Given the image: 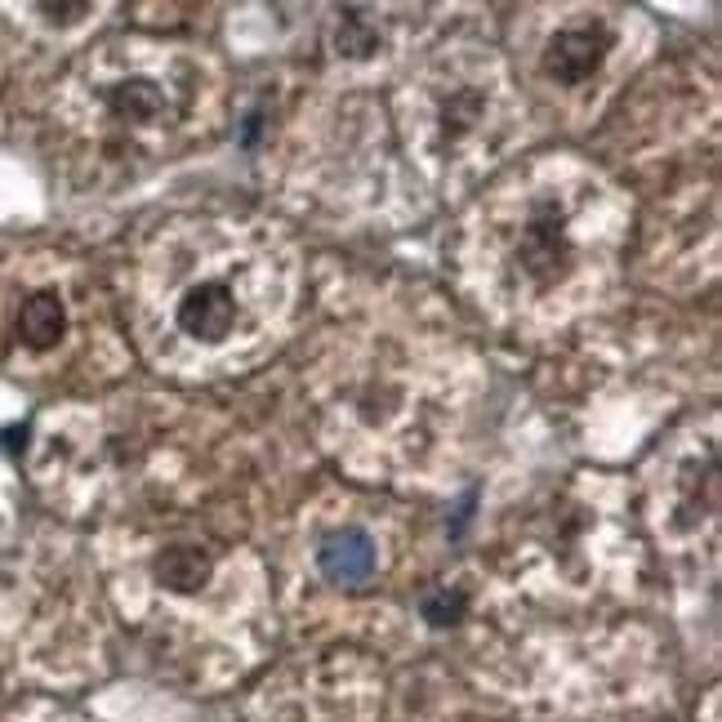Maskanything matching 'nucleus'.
Wrapping results in <instances>:
<instances>
[{
  "label": "nucleus",
  "instance_id": "1",
  "mask_svg": "<svg viewBox=\"0 0 722 722\" xmlns=\"http://www.w3.org/2000/svg\"><path fill=\"white\" fill-rule=\"evenodd\" d=\"M624 201L575 161H540L500 183L473 219L469 272L509 317H566L615 263Z\"/></svg>",
  "mask_w": 722,
  "mask_h": 722
},
{
  "label": "nucleus",
  "instance_id": "2",
  "mask_svg": "<svg viewBox=\"0 0 722 722\" xmlns=\"http://www.w3.org/2000/svg\"><path fill=\"white\" fill-rule=\"evenodd\" d=\"M294 263L250 223H174L157 237L143 281V334L170 371H223L285 317Z\"/></svg>",
  "mask_w": 722,
  "mask_h": 722
},
{
  "label": "nucleus",
  "instance_id": "3",
  "mask_svg": "<svg viewBox=\"0 0 722 722\" xmlns=\"http://www.w3.org/2000/svg\"><path fill=\"white\" fill-rule=\"evenodd\" d=\"M518 126L513 86L491 46H447L407 90V134L442 179L482 170Z\"/></svg>",
  "mask_w": 722,
  "mask_h": 722
},
{
  "label": "nucleus",
  "instance_id": "4",
  "mask_svg": "<svg viewBox=\"0 0 722 722\" xmlns=\"http://www.w3.org/2000/svg\"><path fill=\"white\" fill-rule=\"evenodd\" d=\"M197 94H201V72L179 54L152 50L139 59H121L99 81L103 134L117 148H148L157 161L166 143L192 121Z\"/></svg>",
  "mask_w": 722,
  "mask_h": 722
},
{
  "label": "nucleus",
  "instance_id": "5",
  "mask_svg": "<svg viewBox=\"0 0 722 722\" xmlns=\"http://www.w3.org/2000/svg\"><path fill=\"white\" fill-rule=\"evenodd\" d=\"M606 50H611V37L602 23H566L558 28L549 41H544V54H540V68L553 86H589L602 63H606Z\"/></svg>",
  "mask_w": 722,
  "mask_h": 722
},
{
  "label": "nucleus",
  "instance_id": "6",
  "mask_svg": "<svg viewBox=\"0 0 722 722\" xmlns=\"http://www.w3.org/2000/svg\"><path fill=\"white\" fill-rule=\"evenodd\" d=\"M321 571L334 580V584H361V580H371L375 571V540L367 531H334L321 553H317Z\"/></svg>",
  "mask_w": 722,
  "mask_h": 722
},
{
  "label": "nucleus",
  "instance_id": "7",
  "mask_svg": "<svg viewBox=\"0 0 722 722\" xmlns=\"http://www.w3.org/2000/svg\"><path fill=\"white\" fill-rule=\"evenodd\" d=\"M68 330V312H63V299L59 294H32L19 312V334L28 348H54Z\"/></svg>",
  "mask_w": 722,
  "mask_h": 722
},
{
  "label": "nucleus",
  "instance_id": "8",
  "mask_svg": "<svg viewBox=\"0 0 722 722\" xmlns=\"http://www.w3.org/2000/svg\"><path fill=\"white\" fill-rule=\"evenodd\" d=\"M157 580L174 593H197L205 580H210V553L197 549V544H179V549H166L161 562H157Z\"/></svg>",
  "mask_w": 722,
  "mask_h": 722
},
{
  "label": "nucleus",
  "instance_id": "9",
  "mask_svg": "<svg viewBox=\"0 0 722 722\" xmlns=\"http://www.w3.org/2000/svg\"><path fill=\"white\" fill-rule=\"evenodd\" d=\"M464 611H469V598L455 589H438V593H429L424 598V620H433L438 629H447V624H460L464 620Z\"/></svg>",
  "mask_w": 722,
  "mask_h": 722
}]
</instances>
